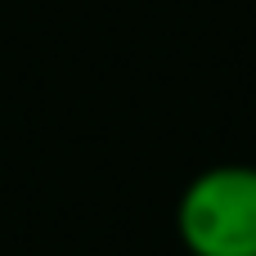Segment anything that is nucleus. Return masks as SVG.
<instances>
[{
  "mask_svg": "<svg viewBox=\"0 0 256 256\" xmlns=\"http://www.w3.org/2000/svg\"><path fill=\"white\" fill-rule=\"evenodd\" d=\"M194 256H256V166L202 171L176 212Z\"/></svg>",
  "mask_w": 256,
  "mask_h": 256,
  "instance_id": "1",
  "label": "nucleus"
}]
</instances>
